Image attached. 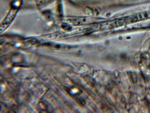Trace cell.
I'll list each match as a JSON object with an SVG mask.
<instances>
[{
	"label": "cell",
	"instance_id": "6da1fadb",
	"mask_svg": "<svg viewBox=\"0 0 150 113\" xmlns=\"http://www.w3.org/2000/svg\"><path fill=\"white\" fill-rule=\"evenodd\" d=\"M92 21H93L92 19L83 17L71 19H70L68 21L73 25H78L89 23Z\"/></svg>",
	"mask_w": 150,
	"mask_h": 113
}]
</instances>
